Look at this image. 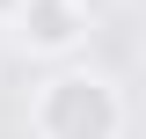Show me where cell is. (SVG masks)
Masks as SVG:
<instances>
[{"instance_id": "6da1fadb", "label": "cell", "mask_w": 146, "mask_h": 139, "mask_svg": "<svg viewBox=\"0 0 146 139\" xmlns=\"http://www.w3.org/2000/svg\"><path fill=\"white\" fill-rule=\"evenodd\" d=\"M36 139H124V95L88 66H58L29 103Z\"/></svg>"}, {"instance_id": "7a4b0ae2", "label": "cell", "mask_w": 146, "mask_h": 139, "mask_svg": "<svg viewBox=\"0 0 146 139\" xmlns=\"http://www.w3.org/2000/svg\"><path fill=\"white\" fill-rule=\"evenodd\" d=\"M7 29L22 37V51H36V59H66L73 44L95 29V7H88V0H22L15 15H7Z\"/></svg>"}, {"instance_id": "3957f363", "label": "cell", "mask_w": 146, "mask_h": 139, "mask_svg": "<svg viewBox=\"0 0 146 139\" xmlns=\"http://www.w3.org/2000/svg\"><path fill=\"white\" fill-rule=\"evenodd\" d=\"M15 7H22V0H0V22H7V15H15Z\"/></svg>"}]
</instances>
